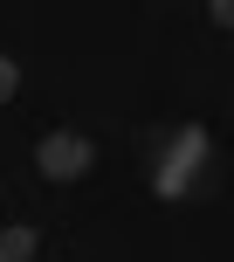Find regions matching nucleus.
I'll use <instances>...</instances> for the list:
<instances>
[{
	"instance_id": "nucleus-1",
	"label": "nucleus",
	"mask_w": 234,
	"mask_h": 262,
	"mask_svg": "<svg viewBox=\"0 0 234 262\" xmlns=\"http://www.w3.org/2000/svg\"><path fill=\"white\" fill-rule=\"evenodd\" d=\"M35 166H41V180H83V172L97 166V145L83 138V131H49V138L35 145Z\"/></svg>"
},
{
	"instance_id": "nucleus-2",
	"label": "nucleus",
	"mask_w": 234,
	"mask_h": 262,
	"mask_svg": "<svg viewBox=\"0 0 234 262\" xmlns=\"http://www.w3.org/2000/svg\"><path fill=\"white\" fill-rule=\"evenodd\" d=\"M193 159H200V138L186 131V138H179V152H172V166L158 172V193H179V180H186V166H193Z\"/></svg>"
},
{
	"instance_id": "nucleus-3",
	"label": "nucleus",
	"mask_w": 234,
	"mask_h": 262,
	"mask_svg": "<svg viewBox=\"0 0 234 262\" xmlns=\"http://www.w3.org/2000/svg\"><path fill=\"white\" fill-rule=\"evenodd\" d=\"M35 249H41L35 228H0V262H28Z\"/></svg>"
},
{
	"instance_id": "nucleus-4",
	"label": "nucleus",
	"mask_w": 234,
	"mask_h": 262,
	"mask_svg": "<svg viewBox=\"0 0 234 262\" xmlns=\"http://www.w3.org/2000/svg\"><path fill=\"white\" fill-rule=\"evenodd\" d=\"M14 90H21V69H14V62H7V55H0V104H7V97H14Z\"/></svg>"
},
{
	"instance_id": "nucleus-5",
	"label": "nucleus",
	"mask_w": 234,
	"mask_h": 262,
	"mask_svg": "<svg viewBox=\"0 0 234 262\" xmlns=\"http://www.w3.org/2000/svg\"><path fill=\"white\" fill-rule=\"evenodd\" d=\"M214 21H221V28H234V0H214Z\"/></svg>"
}]
</instances>
